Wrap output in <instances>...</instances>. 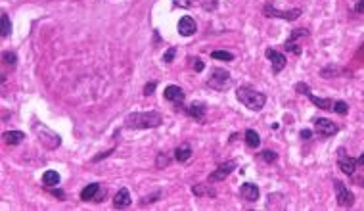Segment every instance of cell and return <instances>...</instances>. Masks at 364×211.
I'll use <instances>...</instances> for the list:
<instances>
[{
	"label": "cell",
	"instance_id": "30",
	"mask_svg": "<svg viewBox=\"0 0 364 211\" xmlns=\"http://www.w3.org/2000/svg\"><path fill=\"white\" fill-rule=\"evenodd\" d=\"M334 111L335 113H339V115H347V113H349V104L343 100H335Z\"/></svg>",
	"mask_w": 364,
	"mask_h": 211
},
{
	"label": "cell",
	"instance_id": "16",
	"mask_svg": "<svg viewBox=\"0 0 364 211\" xmlns=\"http://www.w3.org/2000/svg\"><path fill=\"white\" fill-rule=\"evenodd\" d=\"M102 190V184L100 182H90L88 186H84L81 190V200L82 201H94L96 200V196L100 194Z\"/></svg>",
	"mask_w": 364,
	"mask_h": 211
},
{
	"label": "cell",
	"instance_id": "1",
	"mask_svg": "<svg viewBox=\"0 0 364 211\" xmlns=\"http://www.w3.org/2000/svg\"><path fill=\"white\" fill-rule=\"evenodd\" d=\"M163 123V115L159 111H134L125 117L127 129H157Z\"/></svg>",
	"mask_w": 364,
	"mask_h": 211
},
{
	"label": "cell",
	"instance_id": "17",
	"mask_svg": "<svg viewBox=\"0 0 364 211\" xmlns=\"http://www.w3.org/2000/svg\"><path fill=\"white\" fill-rule=\"evenodd\" d=\"M132 203L131 200V194L127 188H119V192L115 194V198H113V207H117V209H123V207H129Z\"/></svg>",
	"mask_w": 364,
	"mask_h": 211
},
{
	"label": "cell",
	"instance_id": "23",
	"mask_svg": "<svg viewBox=\"0 0 364 211\" xmlns=\"http://www.w3.org/2000/svg\"><path fill=\"white\" fill-rule=\"evenodd\" d=\"M192 194L200 196V198L202 196H217V190L209 184H196V186H192Z\"/></svg>",
	"mask_w": 364,
	"mask_h": 211
},
{
	"label": "cell",
	"instance_id": "2",
	"mask_svg": "<svg viewBox=\"0 0 364 211\" xmlns=\"http://www.w3.org/2000/svg\"><path fill=\"white\" fill-rule=\"evenodd\" d=\"M236 98H238V102H242L247 110L251 111H261L264 108V104H266V94L255 91L249 85L240 87V89L236 91Z\"/></svg>",
	"mask_w": 364,
	"mask_h": 211
},
{
	"label": "cell",
	"instance_id": "26",
	"mask_svg": "<svg viewBox=\"0 0 364 211\" xmlns=\"http://www.w3.org/2000/svg\"><path fill=\"white\" fill-rule=\"evenodd\" d=\"M211 58L213 60H223V61H232L234 60V54L228 50H215L211 52Z\"/></svg>",
	"mask_w": 364,
	"mask_h": 211
},
{
	"label": "cell",
	"instance_id": "22",
	"mask_svg": "<svg viewBox=\"0 0 364 211\" xmlns=\"http://www.w3.org/2000/svg\"><path fill=\"white\" fill-rule=\"evenodd\" d=\"M42 184H46L48 188L58 186V184H60V175H58V171H52V169L44 171V175H42Z\"/></svg>",
	"mask_w": 364,
	"mask_h": 211
},
{
	"label": "cell",
	"instance_id": "10",
	"mask_svg": "<svg viewBox=\"0 0 364 211\" xmlns=\"http://www.w3.org/2000/svg\"><path fill=\"white\" fill-rule=\"evenodd\" d=\"M309 35V31L307 29H294L292 31V35H290V39L286 40V44H284V48L288 52H292L295 56H301V52H303V46L297 42V40L301 39V37H307Z\"/></svg>",
	"mask_w": 364,
	"mask_h": 211
},
{
	"label": "cell",
	"instance_id": "36",
	"mask_svg": "<svg viewBox=\"0 0 364 211\" xmlns=\"http://www.w3.org/2000/svg\"><path fill=\"white\" fill-rule=\"evenodd\" d=\"M113 150H115V148H110V150H108V152H102L100 156H96V158H92V161H94V163H98V161H100V160H104V158H108V156H110V154H112Z\"/></svg>",
	"mask_w": 364,
	"mask_h": 211
},
{
	"label": "cell",
	"instance_id": "8",
	"mask_svg": "<svg viewBox=\"0 0 364 211\" xmlns=\"http://www.w3.org/2000/svg\"><path fill=\"white\" fill-rule=\"evenodd\" d=\"M314 123V131L318 132L320 136L328 138V136H334L335 132H339V125H335L334 121L326 119V117H316L313 119Z\"/></svg>",
	"mask_w": 364,
	"mask_h": 211
},
{
	"label": "cell",
	"instance_id": "12",
	"mask_svg": "<svg viewBox=\"0 0 364 211\" xmlns=\"http://www.w3.org/2000/svg\"><path fill=\"white\" fill-rule=\"evenodd\" d=\"M176 29H178V35H180V37H192L194 33L198 31V25H196V20H194L192 16H184V18H180V21H178Z\"/></svg>",
	"mask_w": 364,
	"mask_h": 211
},
{
	"label": "cell",
	"instance_id": "13",
	"mask_svg": "<svg viewBox=\"0 0 364 211\" xmlns=\"http://www.w3.org/2000/svg\"><path fill=\"white\" fill-rule=\"evenodd\" d=\"M163 98L167 102H174V104H182L184 98H186V94L182 91L180 87H176V85H169V87H165V91H163Z\"/></svg>",
	"mask_w": 364,
	"mask_h": 211
},
{
	"label": "cell",
	"instance_id": "19",
	"mask_svg": "<svg viewBox=\"0 0 364 211\" xmlns=\"http://www.w3.org/2000/svg\"><path fill=\"white\" fill-rule=\"evenodd\" d=\"M307 98L313 102L316 108H320V110H328V111H334V104L335 100L332 98H318V96H314L313 92L311 94H307Z\"/></svg>",
	"mask_w": 364,
	"mask_h": 211
},
{
	"label": "cell",
	"instance_id": "3",
	"mask_svg": "<svg viewBox=\"0 0 364 211\" xmlns=\"http://www.w3.org/2000/svg\"><path fill=\"white\" fill-rule=\"evenodd\" d=\"M33 131L35 134L39 136V140L42 142V146H46L48 150H56L58 146L61 144V136L58 132H54L50 127H46L44 123H39V121H35L33 123Z\"/></svg>",
	"mask_w": 364,
	"mask_h": 211
},
{
	"label": "cell",
	"instance_id": "32",
	"mask_svg": "<svg viewBox=\"0 0 364 211\" xmlns=\"http://www.w3.org/2000/svg\"><path fill=\"white\" fill-rule=\"evenodd\" d=\"M295 91L299 92V94H305V96H307V94H311V87H309L307 83H297V85H295Z\"/></svg>",
	"mask_w": 364,
	"mask_h": 211
},
{
	"label": "cell",
	"instance_id": "6",
	"mask_svg": "<svg viewBox=\"0 0 364 211\" xmlns=\"http://www.w3.org/2000/svg\"><path fill=\"white\" fill-rule=\"evenodd\" d=\"M334 190H335V200L339 207H353L354 205V194L341 181L334 179Z\"/></svg>",
	"mask_w": 364,
	"mask_h": 211
},
{
	"label": "cell",
	"instance_id": "29",
	"mask_svg": "<svg viewBox=\"0 0 364 211\" xmlns=\"http://www.w3.org/2000/svg\"><path fill=\"white\" fill-rule=\"evenodd\" d=\"M171 163V156L169 154H157V160H155V167L157 169H163V167H167Z\"/></svg>",
	"mask_w": 364,
	"mask_h": 211
},
{
	"label": "cell",
	"instance_id": "18",
	"mask_svg": "<svg viewBox=\"0 0 364 211\" xmlns=\"http://www.w3.org/2000/svg\"><path fill=\"white\" fill-rule=\"evenodd\" d=\"M192 146L188 144V142H184V144H180V146H176L174 148V160L180 161V163H184V161H188L190 158H192Z\"/></svg>",
	"mask_w": 364,
	"mask_h": 211
},
{
	"label": "cell",
	"instance_id": "4",
	"mask_svg": "<svg viewBox=\"0 0 364 211\" xmlns=\"http://www.w3.org/2000/svg\"><path fill=\"white\" fill-rule=\"evenodd\" d=\"M232 85H234L232 75H230L228 71L223 69V67H213L211 75H209V79H207V87H211L213 91L217 92H224L228 91Z\"/></svg>",
	"mask_w": 364,
	"mask_h": 211
},
{
	"label": "cell",
	"instance_id": "5",
	"mask_svg": "<svg viewBox=\"0 0 364 211\" xmlns=\"http://www.w3.org/2000/svg\"><path fill=\"white\" fill-rule=\"evenodd\" d=\"M263 14L266 18H280V20H286V21H295L303 10L301 8H292V10H278L276 6H274L272 2H266L263 6Z\"/></svg>",
	"mask_w": 364,
	"mask_h": 211
},
{
	"label": "cell",
	"instance_id": "34",
	"mask_svg": "<svg viewBox=\"0 0 364 211\" xmlns=\"http://www.w3.org/2000/svg\"><path fill=\"white\" fill-rule=\"evenodd\" d=\"M155 87H157V83L152 81V83H148L146 87H144V96H152L153 91H155Z\"/></svg>",
	"mask_w": 364,
	"mask_h": 211
},
{
	"label": "cell",
	"instance_id": "27",
	"mask_svg": "<svg viewBox=\"0 0 364 211\" xmlns=\"http://www.w3.org/2000/svg\"><path fill=\"white\" fill-rule=\"evenodd\" d=\"M2 61L14 67V65L18 63V54H16V52H10V50H4L2 52Z\"/></svg>",
	"mask_w": 364,
	"mask_h": 211
},
{
	"label": "cell",
	"instance_id": "25",
	"mask_svg": "<svg viewBox=\"0 0 364 211\" xmlns=\"http://www.w3.org/2000/svg\"><path fill=\"white\" fill-rule=\"evenodd\" d=\"M203 0H172L174 8H194V6H202Z\"/></svg>",
	"mask_w": 364,
	"mask_h": 211
},
{
	"label": "cell",
	"instance_id": "35",
	"mask_svg": "<svg viewBox=\"0 0 364 211\" xmlns=\"http://www.w3.org/2000/svg\"><path fill=\"white\" fill-rule=\"evenodd\" d=\"M50 192H52V196H56L58 200H65V192L61 190V188H54V186H52Z\"/></svg>",
	"mask_w": 364,
	"mask_h": 211
},
{
	"label": "cell",
	"instance_id": "37",
	"mask_svg": "<svg viewBox=\"0 0 364 211\" xmlns=\"http://www.w3.org/2000/svg\"><path fill=\"white\" fill-rule=\"evenodd\" d=\"M299 136H301L303 140H311V138H313V131H309V129H303V131L299 132Z\"/></svg>",
	"mask_w": 364,
	"mask_h": 211
},
{
	"label": "cell",
	"instance_id": "33",
	"mask_svg": "<svg viewBox=\"0 0 364 211\" xmlns=\"http://www.w3.org/2000/svg\"><path fill=\"white\" fill-rule=\"evenodd\" d=\"M174 54H176V48H174V46H171L169 50L163 54V61H165V63H171V61L174 60Z\"/></svg>",
	"mask_w": 364,
	"mask_h": 211
},
{
	"label": "cell",
	"instance_id": "7",
	"mask_svg": "<svg viewBox=\"0 0 364 211\" xmlns=\"http://www.w3.org/2000/svg\"><path fill=\"white\" fill-rule=\"evenodd\" d=\"M337 167H339L345 175L353 177L356 167H358V163H356L354 158H351V156L345 152V148H337Z\"/></svg>",
	"mask_w": 364,
	"mask_h": 211
},
{
	"label": "cell",
	"instance_id": "20",
	"mask_svg": "<svg viewBox=\"0 0 364 211\" xmlns=\"http://www.w3.org/2000/svg\"><path fill=\"white\" fill-rule=\"evenodd\" d=\"M2 138H4V142H6V144H10V146H18V144H21V142H23V138H25V132H21V131H6L4 134H2Z\"/></svg>",
	"mask_w": 364,
	"mask_h": 211
},
{
	"label": "cell",
	"instance_id": "14",
	"mask_svg": "<svg viewBox=\"0 0 364 211\" xmlns=\"http://www.w3.org/2000/svg\"><path fill=\"white\" fill-rule=\"evenodd\" d=\"M186 113L194 117L196 121H205V113H207V106L203 102H192L190 106H182Z\"/></svg>",
	"mask_w": 364,
	"mask_h": 211
},
{
	"label": "cell",
	"instance_id": "31",
	"mask_svg": "<svg viewBox=\"0 0 364 211\" xmlns=\"http://www.w3.org/2000/svg\"><path fill=\"white\" fill-rule=\"evenodd\" d=\"M259 156H261V160L266 161V163H274V161L278 160V154L274 150H263Z\"/></svg>",
	"mask_w": 364,
	"mask_h": 211
},
{
	"label": "cell",
	"instance_id": "11",
	"mask_svg": "<svg viewBox=\"0 0 364 211\" xmlns=\"http://www.w3.org/2000/svg\"><path fill=\"white\" fill-rule=\"evenodd\" d=\"M264 56H266V58H268V61H270L274 75H278V73H280V71H284V67L288 65V58L284 56L282 52L274 50V48H266V50H264Z\"/></svg>",
	"mask_w": 364,
	"mask_h": 211
},
{
	"label": "cell",
	"instance_id": "24",
	"mask_svg": "<svg viewBox=\"0 0 364 211\" xmlns=\"http://www.w3.org/2000/svg\"><path fill=\"white\" fill-rule=\"evenodd\" d=\"M0 25H2V39L10 37V33H12V21H10V16H8L6 12H2V16H0Z\"/></svg>",
	"mask_w": 364,
	"mask_h": 211
},
{
	"label": "cell",
	"instance_id": "9",
	"mask_svg": "<svg viewBox=\"0 0 364 211\" xmlns=\"http://www.w3.org/2000/svg\"><path fill=\"white\" fill-rule=\"evenodd\" d=\"M236 167H238V161H234V160L224 161V163H221V165H219V167H217V169L209 175V179H207V181L211 182V184H215V182H223L224 179H226V177H228V175L236 169Z\"/></svg>",
	"mask_w": 364,
	"mask_h": 211
},
{
	"label": "cell",
	"instance_id": "38",
	"mask_svg": "<svg viewBox=\"0 0 364 211\" xmlns=\"http://www.w3.org/2000/svg\"><path fill=\"white\" fill-rule=\"evenodd\" d=\"M354 12H356V14H364V0H356V4H354Z\"/></svg>",
	"mask_w": 364,
	"mask_h": 211
},
{
	"label": "cell",
	"instance_id": "40",
	"mask_svg": "<svg viewBox=\"0 0 364 211\" xmlns=\"http://www.w3.org/2000/svg\"><path fill=\"white\" fill-rule=\"evenodd\" d=\"M356 163H358V165H360V167L364 169V154H360V156L356 158Z\"/></svg>",
	"mask_w": 364,
	"mask_h": 211
},
{
	"label": "cell",
	"instance_id": "21",
	"mask_svg": "<svg viewBox=\"0 0 364 211\" xmlns=\"http://www.w3.org/2000/svg\"><path fill=\"white\" fill-rule=\"evenodd\" d=\"M243 136H245V144H247L249 148H259V146H261V136H259L257 131L247 129V131L243 132Z\"/></svg>",
	"mask_w": 364,
	"mask_h": 211
},
{
	"label": "cell",
	"instance_id": "39",
	"mask_svg": "<svg viewBox=\"0 0 364 211\" xmlns=\"http://www.w3.org/2000/svg\"><path fill=\"white\" fill-rule=\"evenodd\" d=\"M155 198H159V192H155V194H153V196H148V198H144V200H142V205H146V203H148V201H150V203H152V201H155Z\"/></svg>",
	"mask_w": 364,
	"mask_h": 211
},
{
	"label": "cell",
	"instance_id": "15",
	"mask_svg": "<svg viewBox=\"0 0 364 211\" xmlns=\"http://www.w3.org/2000/svg\"><path fill=\"white\" fill-rule=\"evenodd\" d=\"M259 186L257 184H253V182H243L242 186H240V196H242V200L245 201H257L259 200Z\"/></svg>",
	"mask_w": 364,
	"mask_h": 211
},
{
	"label": "cell",
	"instance_id": "28",
	"mask_svg": "<svg viewBox=\"0 0 364 211\" xmlns=\"http://www.w3.org/2000/svg\"><path fill=\"white\" fill-rule=\"evenodd\" d=\"M188 63H190V67H192L194 71H198V73L203 71V67H205L200 56H188Z\"/></svg>",
	"mask_w": 364,
	"mask_h": 211
}]
</instances>
